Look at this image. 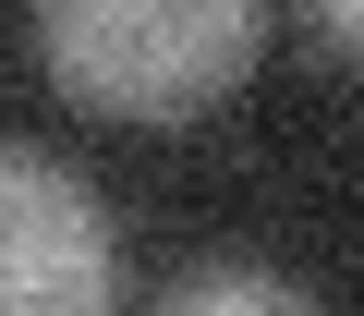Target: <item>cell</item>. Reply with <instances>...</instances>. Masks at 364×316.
<instances>
[{"mask_svg": "<svg viewBox=\"0 0 364 316\" xmlns=\"http://www.w3.org/2000/svg\"><path fill=\"white\" fill-rule=\"evenodd\" d=\"M267 0H37V61L109 122H182L243 85Z\"/></svg>", "mask_w": 364, "mask_h": 316, "instance_id": "1", "label": "cell"}, {"mask_svg": "<svg viewBox=\"0 0 364 316\" xmlns=\"http://www.w3.org/2000/svg\"><path fill=\"white\" fill-rule=\"evenodd\" d=\"M304 25H316V49L340 73H364V0H304Z\"/></svg>", "mask_w": 364, "mask_h": 316, "instance_id": "4", "label": "cell"}, {"mask_svg": "<svg viewBox=\"0 0 364 316\" xmlns=\"http://www.w3.org/2000/svg\"><path fill=\"white\" fill-rule=\"evenodd\" d=\"M0 316H122L109 207L13 134H0Z\"/></svg>", "mask_w": 364, "mask_h": 316, "instance_id": "2", "label": "cell"}, {"mask_svg": "<svg viewBox=\"0 0 364 316\" xmlns=\"http://www.w3.org/2000/svg\"><path fill=\"white\" fill-rule=\"evenodd\" d=\"M158 316H316V304H304L291 280H267V268H195Z\"/></svg>", "mask_w": 364, "mask_h": 316, "instance_id": "3", "label": "cell"}]
</instances>
